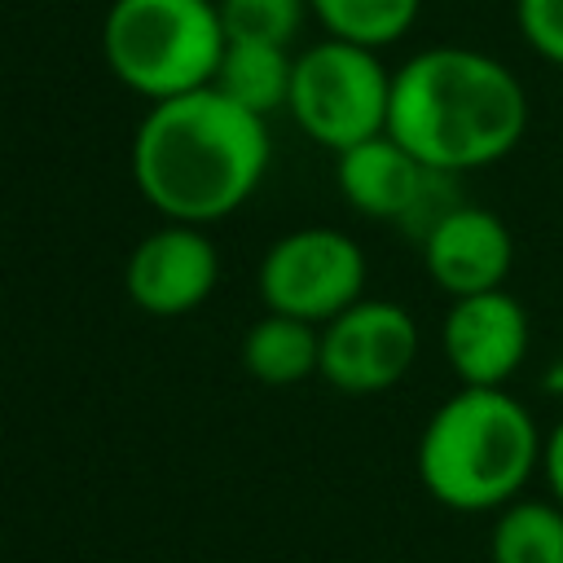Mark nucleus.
<instances>
[{
  "mask_svg": "<svg viewBox=\"0 0 563 563\" xmlns=\"http://www.w3.org/2000/svg\"><path fill=\"white\" fill-rule=\"evenodd\" d=\"M427 172L431 167L418 163L391 132L365 136L334 154V180H339L343 202L369 220H391V224L405 220Z\"/></svg>",
  "mask_w": 563,
  "mask_h": 563,
  "instance_id": "11",
  "label": "nucleus"
},
{
  "mask_svg": "<svg viewBox=\"0 0 563 563\" xmlns=\"http://www.w3.org/2000/svg\"><path fill=\"white\" fill-rule=\"evenodd\" d=\"M541 427L506 387H457L418 435L422 488L462 515L501 510L541 471Z\"/></svg>",
  "mask_w": 563,
  "mask_h": 563,
  "instance_id": "3",
  "label": "nucleus"
},
{
  "mask_svg": "<svg viewBox=\"0 0 563 563\" xmlns=\"http://www.w3.org/2000/svg\"><path fill=\"white\" fill-rule=\"evenodd\" d=\"M220 22L229 40H264V44H286L299 35L308 0H216Z\"/></svg>",
  "mask_w": 563,
  "mask_h": 563,
  "instance_id": "16",
  "label": "nucleus"
},
{
  "mask_svg": "<svg viewBox=\"0 0 563 563\" xmlns=\"http://www.w3.org/2000/svg\"><path fill=\"white\" fill-rule=\"evenodd\" d=\"M290 79H295V53L286 44H264V40H229L220 70H216V88L224 97H233L238 106L255 110V114H273L286 110L290 101Z\"/></svg>",
  "mask_w": 563,
  "mask_h": 563,
  "instance_id": "13",
  "label": "nucleus"
},
{
  "mask_svg": "<svg viewBox=\"0 0 563 563\" xmlns=\"http://www.w3.org/2000/svg\"><path fill=\"white\" fill-rule=\"evenodd\" d=\"M387 132L435 172H479L523 141L528 92L501 57L435 44L391 70Z\"/></svg>",
  "mask_w": 563,
  "mask_h": 563,
  "instance_id": "2",
  "label": "nucleus"
},
{
  "mask_svg": "<svg viewBox=\"0 0 563 563\" xmlns=\"http://www.w3.org/2000/svg\"><path fill=\"white\" fill-rule=\"evenodd\" d=\"M268 123L216 84L150 101L132 136V180L141 198L180 224L233 216L268 172Z\"/></svg>",
  "mask_w": 563,
  "mask_h": 563,
  "instance_id": "1",
  "label": "nucleus"
},
{
  "mask_svg": "<svg viewBox=\"0 0 563 563\" xmlns=\"http://www.w3.org/2000/svg\"><path fill=\"white\" fill-rule=\"evenodd\" d=\"M493 563H563V506L554 497H515L488 532Z\"/></svg>",
  "mask_w": 563,
  "mask_h": 563,
  "instance_id": "14",
  "label": "nucleus"
},
{
  "mask_svg": "<svg viewBox=\"0 0 563 563\" xmlns=\"http://www.w3.org/2000/svg\"><path fill=\"white\" fill-rule=\"evenodd\" d=\"M286 110L308 141L339 154L365 136L387 132L391 70L383 66L378 48L325 35L321 44L295 53Z\"/></svg>",
  "mask_w": 563,
  "mask_h": 563,
  "instance_id": "5",
  "label": "nucleus"
},
{
  "mask_svg": "<svg viewBox=\"0 0 563 563\" xmlns=\"http://www.w3.org/2000/svg\"><path fill=\"white\" fill-rule=\"evenodd\" d=\"M515 26L541 62L563 66V0H515Z\"/></svg>",
  "mask_w": 563,
  "mask_h": 563,
  "instance_id": "17",
  "label": "nucleus"
},
{
  "mask_svg": "<svg viewBox=\"0 0 563 563\" xmlns=\"http://www.w3.org/2000/svg\"><path fill=\"white\" fill-rule=\"evenodd\" d=\"M418 356V321L391 299H356L321 325V378L347 396L396 387Z\"/></svg>",
  "mask_w": 563,
  "mask_h": 563,
  "instance_id": "7",
  "label": "nucleus"
},
{
  "mask_svg": "<svg viewBox=\"0 0 563 563\" xmlns=\"http://www.w3.org/2000/svg\"><path fill=\"white\" fill-rule=\"evenodd\" d=\"M216 0H114L101 22L110 75L145 101L207 88L224 57Z\"/></svg>",
  "mask_w": 563,
  "mask_h": 563,
  "instance_id": "4",
  "label": "nucleus"
},
{
  "mask_svg": "<svg viewBox=\"0 0 563 563\" xmlns=\"http://www.w3.org/2000/svg\"><path fill=\"white\" fill-rule=\"evenodd\" d=\"M541 391L554 396V400H563V352L541 369Z\"/></svg>",
  "mask_w": 563,
  "mask_h": 563,
  "instance_id": "19",
  "label": "nucleus"
},
{
  "mask_svg": "<svg viewBox=\"0 0 563 563\" xmlns=\"http://www.w3.org/2000/svg\"><path fill=\"white\" fill-rule=\"evenodd\" d=\"M242 365L268 387H295L321 374V325L286 312H264L242 339Z\"/></svg>",
  "mask_w": 563,
  "mask_h": 563,
  "instance_id": "12",
  "label": "nucleus"
},
{
  "mask_svg": "<svg viewBox=\"0 0 563 563\" xmlns=\"http://www.w3.org/2000/svg\"><path fill=\"white\" fill-rule=\"evenodd\" d=\"M220 282V251L202 233V224L172 220L141 238L123 264L128 299L150 317H185L207 303Z\"/></svg>",
  "mask_w": 563,
  "mask_h": 563,
  "instance_id": "9",
  "label": "nucleus"
},
{
  "mask_svg": "<svg viewBox=\"0 0 563 563\" xmlns=\"http://www.w3.org/2000/svg\"><path fill=\"white\" fill-rule=\"evenodd\" d=\"M541 475L550 484V497L563 506V418L545 431V444H541Z\"/></svg>",
  "mask_w": 563,
  "mask_h": 563,
  "instance_id": "18",
  "label": "nucleus"
},
{
  "mask_svg": "<svg viewBox=\"0 0 563 563\" xmlns=\"http://www.w3.org/2000/svg\"><path fill=\"white\" fill-rule=\"evenodd\" d=\"M308 9L325 26V35L365 48H387L418 22L422 0H308Z\"/></svg>",
  "mask_w": 563,
  "mask_h": 563,
  "instance_id": "15",
  "label": "nucleus"
},
{
  "mask_svg": "<svg viewBox=\"0 0 563 563\" xmlns=\"http://www.w3.org/2000/svg\"><path fill=\"white\" fill-rule=\"evenodd\" d=\"M365 295V251L339 229H295L260 260V299L268 312L325 325Z\"/></svg>",
  "mask_w": 563,
  "mask_h": 563,
  "instance_id": "6",
  "label": "nucleus"
},
{
  "mask_svg": "<svg viewBox=\"0 0 563 563\" xmlns=\"http://www.w3.org/2000/svg\"><path fill=\"white\" fill-rule=\"evenodd\" d=\"M440 347L457 383L466 387H506L528 361L532 321L528 308L506 290H479L449 303L440 325Z\"/></svg>",
  "mask_w": 563,
  "mask_h": 563,
  "instance_id": "8",
  "label": "nucleus"
},
{
  "mask_svg": "<svg viewBox=\"0 0 563 563\" xmlns=\"http://www.w3.org/2000/svg\"><path fill=\"white\" fill-rule=\"evenodd\" d=\"M418 251H422L427 277H431L449 299L506 286L510 264H515L510 224H506L497 211L475 207V202H457L449 216H440V220L422 233Z\"/></svg>",
  "mask_w": 563,
  "mask_h": 563,
  "instance_id": "10",
  "label": "nucleus"
}]
</instances>
